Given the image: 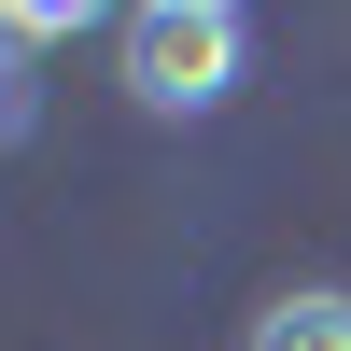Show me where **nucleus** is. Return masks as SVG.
<instances>
[{"label":"nucleus","instance_id":"obj_1","mask_svg":"<svg viewBox=\"0 0 351 351\" xmlns=\"http://www.w3.org/2000/svg\"><path fill=\"white\" fill-rule=\"evenodd\" d=\"M112 71H127V99L155 112V127H197V112L239 99L253 14L239 0H141V14H112Z\"/></svg>","mask_w":351,"mask_h":351},{"label":"nucleus","instance_id":"obj_2","mask_svg":"<svg viewBox=\"0 0 351 351\" xmlns=\"http://www.w3.org/2000/svg\"><path fill=\"white\" fill-rule=\"evenodd\" d=\"M253 351H351V295H337V281L267 295V309H253Z\"/></svg>","mask_w":351,"mask_h":351},{"label":"nucleus","instance_id":"obj_3","mask_svg":"<svg viewBox=\"0 0 351 351\" xmlns=\"http://www.w3.org/2000/svg\"><path fill=\"white\" fill-rule=\"evenodd\" d=\"M28 112H43V84H28V56H14V28H0V141H28Z\"/></svg>","mask_w":351,"mask_h":351}]
</instances>
